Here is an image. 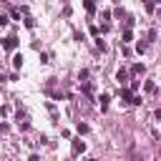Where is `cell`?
<instances>
[{"mask_svg":"<svg viewBox=\"0 0 161 161\" xmlns=\"http://www.w3.org/2000/svg\"><path fill=\"white\" fill-rule=\"evenodd\" d=\"M3 46H5V48H8V50H13V48H15V46H18V40H15V38H13V35H10V38H5V40H3Z\"/></svg>","mask_w":161,"mask_h":161,"instance_id":"6da1fadb","label":"cell"},{"mask_svg":"<svg viewBox=\"0 0 161 161\" xmlns=\"http://www.w3.org/2000/svg\"><path fill=\"white\" fill-rule=\"evenodd\" d=\"M73 151H76V154H78V151L83 154V151H86V144H83L80 138H78V141H73Z\"/></svg>","mask_w":161,"mask_h":161,"instance_id":"7a4b0ae2","label":"cell"},{"mask_svg":"<svg viewBox=\"0 0 161 161\" xmlns=\"http://www.w3.org/2000/svg\"><path fill=\"white\" fill-rule=\"evenodd\" d=\"M126 78H128L126 71H118V73H116V80H118V83H126Z\"/></svg>","mask_w":161,"mask_h":161,"instance_id":"3957f363","label":"cell"},{"mask_svg":"<svg viewBox=\"0 0 161 161\" xmlns=\"http://www.w3.org/2000/svg\"><path fill=\"white\" fill-rule=\"evenodd\" d=\"M98 101H101V108H106V106H108V93H101Z\"/></svg>","mask_w":161,"mask_h":161,"instance_id":"277c9868","label":"cell"},{"mask_svg":"<svg viewBox=\"0 0 161 161\" xmlns=\"http://www.w3.org/2000/svg\"><path fill=\"white\" fill-rule=\"evenodd\" d=\"M13 66H15V68L23 66V55H15V58H13Z\"/></svg>","mask_w":161,"mask_h":161,"instance_id":"5b68a950","label":"cell"},{"mask_svg":"<svg viewBox=\"0 0 161 161\" xmlns=\"http://www.w3.org/2000/svg\"><path fill=\"white\" fill-rule=\"evenodd\" d=\"M86 10H88V13L96 10V3H93V0H86Z\"/></svg>","mask_w":161,"mask_h":161,"instance_id":"8992f818","label":"cell"},{"mask_svg":"<svg viewBox=\"0 0 161 161\" xmlns=\"http://www.w3.org/2000/svg\"><path fill=\"white\" fill-rule=\"evenodd\" d=\"M131 71H133V73H136V76H138V73H144V66H141V63H136V66H133V68H131Z\"/></svg>","mask_w":161,"mask_h":161,"instance_id":"52a82bcc","label":"cell"},{"mask_svg":"<svg viewBox=\"0 0 161 161\" xmlns=\"http://www.w3.org/2000/svg\"><path fill=\"white\" fill-rule=\"evenodd\" d=\"M78 133H88V126L86 124H78Z\"/></svg>","mask_w":161,"mask_h":161,"instance_id":"ba28073f","label":"cell"},{"mask_svg":"<svg viewBox=\"0 0 161 161\" xmlns=\"http://www.w3.org/2000/svg\"><path fill=\"white\" fill-rule=\"evenodd\" d=\"M131 38H133V33H131V30H126V33H124V43H128Z\"/></svg>","mask_w":161,"mask_h":161,"instance_id":"9c48e42d","label":"cell"}]
</instances>
